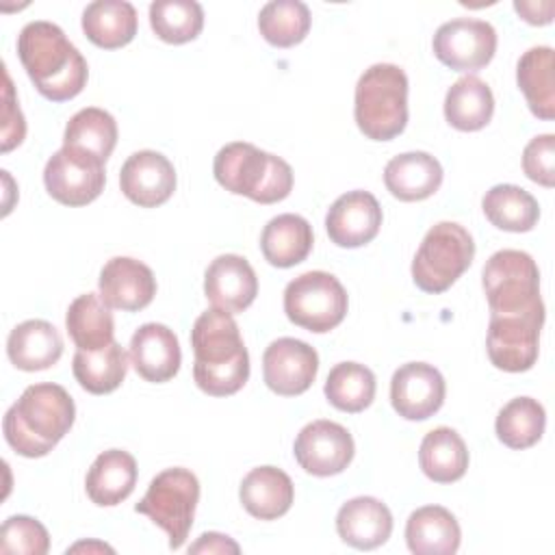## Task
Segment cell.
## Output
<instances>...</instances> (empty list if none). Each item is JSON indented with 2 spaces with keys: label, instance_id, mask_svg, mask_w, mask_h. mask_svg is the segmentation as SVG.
Wrapping results in <instances>:
<instances>
[{
  "label": "cell",
  "instance_id": "obj_23",
  "mask_svg": "<svg viewBox=\"0 0 555 555\" xmlns=\"http://www.w3.org/2000/svg\"><path fill=\"white\" fill-rule=\"evenodd\" d=\"M238 496L247 514L258 520H275L284 516L295 499L291 477L275 466L251 468L238 488Z\"/></svg>",
  "mask_w": 555,
  "mask_h": 555
},
{
  "label": "cell",
  "instance_id": "obj_13",
  "mask_svg": "<svg viewBox=\"0 0 555 555\" xmlns=\"http://www.w3.org/2000/svg\"><path fill=\"white\" fill-rule=\"evenodd\" d=\"M353 451L351 434L343 425L325 418L308 423L293 444L297 464L314 477L343 473L353 460Z\"/></svg>",
  "mask_w": 555,
  "mask_h": 555
},
{
  "label": "cell",
  "instance_id": "obj_26",
  "mask_svg": "<svg viewBox=\"0 0 555 555\" xmlns=\"http://www.w3.org/2000/svg\"><path fill=\"white\" fill-rule=\"evenodd\" d=\"M460 540L455 516L440 505L418 507L405 522V542L416 555H451L460 548Z\"/></svg>",
  "mask_w": 555,
  "mask_h": 555
},
{
  "label": "cell",
  "instance_id": "obj_2",
  "mask_svg": "<svg viewBox=\"0 0 555 555\" xmlns=\"http://www.w3.org/2000/svg\"><path fill=\"white\" fill-rule=\"evenodd\" d=\"M17 56L37 87L52 102L76 98L89 78L85 56L52 22H28L17 35Z\"/></svg>",
  "mask_w": 555,
  "mask_h": 555
},
{
  "label": "cell",
  "instance_id": "obj_5",
  "mask_svg": "<svg viewBox=\"0 0 555 555\" xmlns=\"http://www.w3.org/2000/svg\"><path fill=\"white\" fill-rule=\"evenodd\" d=\"M353 117L373 141H390L408 124V76L399 65L375 63L358 78Z\"/></svg>",
  "mask_w": 555,
  "mask_h": 555
},
{
  "label": "cell",
  "instance_id": "obj_38",
  "mask_svg": "<svg viewBox=\"0 0 555 555\" xmlns=\"http://www.w3.org/2000/svg\"><path fill=\"white\" fill-rule=\"evenodd\" d=\"M310 22V9L301 0H273L258 13V30L275 48H291L304 41Z\"/></svg>",
  "mask_w": 555,
  "mask_h": 555
},
{
  "label": "cell",
  "instance_id": "obj_4",
  "mask_svg": "<svg viewBox=\"0 0 555 555\" xmlns=\"http://www.w3.org/2000/svg\"><path fill=\"white\" fill-rule=\"evenodd\" d=\"M212 173L225 191L258 204L282 202L293 189V169L284 158L243 141L228 143L217 152Z\"/></svg>",
  "mask_w": 555,
  "mask_h": 555
},
{
  "label": "cell",
  "instance_id": "obj_9",
  "mask_svg": "<svg viewBox=\"0 0 555 555\" xmlns=\"http://www.w3.org/2000/svg\"><path fill=\"white\" fill-rule=\"evenodd\" d=\"M347 291L327 271H308L284 288V312L295 325L323 334L343 323L347 314Z\"/></svg>",
  "mask_w": 555,
  "mask_h": 555
},
{
  "label": "cell",
  "instance_id": "obj_12",
  "mask_svg": "<svg viewBox=\"0 0 555 555\" xmlns=\"http://www.w3.org/2000/svg\"><path fill=\"white\" fill-rule=\"evenodd\" d=\"M431 48L442 65L455 72H477L496 52V30L486 20L455 17L438 26Z\"/></svg>",
  "mask_w": 555,
  "mask_h": 555
},
{
  "label": "cell",
  "instance_id": "obj_22",
  "mask_svg": "<svg viewBox=\"0 0 555 555\" xmlns=\"http://www.w3.org/2000/svg\"><path fill=\"white\" fill-rule=\"evenodd\" d=\"M384 184L401 202H421L440 189L442 167L427 152L397 154L384 167Z\"/></svg>",
  "mask_w": 555,
  "mask_h": 555
},
{
  "label": "cell",
  "instance_id": "obj_14",
  "mask_svg": "<svg viewBox=\"0 0 555 555\" xmlns=\"http://www.w3.org/2000/svg\"><path fill=\"white\" fill-rule=\"evenodd\" d=\"M319 371V356L314 347L299 338H278L262 356L264 384L282 397H297L306 392Z\"/></svg>",
  "mask_w": 555,
  "mask_h": 555
},
{
  "label": "cell",
  "instance_id": "obj_11",
  "mask_svg": "<svg viewBox=\"0 0 555 555\" xmlns=\"http://www.w3.org/2000/svg\"><path fill=\"white\" fill-rule=\"evenodd\" d=\"M43 184L50 197L59 204L87 206L104 191V163L82 150L63 145L48 158Z\"/></svg>",
  "mask_w": 555,
  "mask_h": 555
},
{
  "label": "cell",
  "instance_id": "obj_34",
  "mask_svg": "<svg viewBox=\"0 0 555 555\" xmlns=\"http://www.w3.org/2000/svg\"><path fill=\"white\" fill-rule=\"evenodd\" d=\"M488 221L505 232H529L540 219L535 197L516 184H496L481 199Z\"/></svg>",
  "mask_w": 555,
  "mask_h": 555
},
{
  "label": "cell",
  "instance_id": "obj_32",
  "mask_svg": "<svg viewBox=\"0 0 555 555\" xmlns=\"http://www.w3.org/2000/svg\"><path fill=\"white\" fill-rule=\"evenodd\" d=\"M516 82L525 93L529 111L540 119L555 117L553 50L548 46L529 48L516 65Z\"/></svg>",
  "mask_w": 555,
  "mask_h": 555
},
{
  "label": "cell",
  "instance_id": "obj_3",
  "mask_svg": "<svg viewBox=\"0 0 555 555\" xmlns=\"http://www.w3.org/2000/svg\"><path fill=\"white\" fill-rule=\"evenodd\" d=\"M76 418L72 395L52 382L28 386L7 410L2 431L9 447L24 457H43L69 431Z\"/></svg>",
  "mask_w": 555,
  "mask_h": 555
},
{
  "label": "cell",
  "instance_id": "obj_18",
  "mask_svg": "<svg viewBox=\"0 0 555 555\" xmlns=\"http://www.w3.org/2000/svg\"><path fill=\"white\" fill-rule=\"evenodd\" d=\"M382 225V206L369 191L340 195L325 215V230L338 247H362L371 243Z\"/></svg>",
  "mask_w": 555,
  "mask_h": 555
},
{
  "label": "cell",
  "instance_id": "obj_10",
  "mask_svg": "<svg viewBox=\"0 0 555 555\" xmlns=\"http://www.w3.org/2000/svg\"><path fill=\"white\" fill-rule=\"evenodd\" d=\"M544 308L520 314H490L486 349L490 362L507 373L529 371L538 360Z\"/></svg>",
  "mask_w": 555,
  "mask_h": 555
},
{
  "label": "cell",
  "instance_id": "obj_29",
  "mask_svg": "<svg viewBox=\"0 0 555 555\" xmlns=\"http://www.w3.org/2000/svg\"><path fill=\"white\" fill-rule=\"evenodd\" d=\"M65 327L74 345L85 351H100L115 340L113 312L100 293L78 295L67 308Z\"/></svg>",
  "mask_w": 555,
  "mask_h": 555
},
{
  "label": "cell",
  "instance_id": "obj_19",
  "mask_svg": "<svg viewBox=\"0 0 555 555\" xmlns=\"http://www.w3.org/2000/svg\"><path fill=\"white\" fill-rule=\"evenodd\" d=\"M204 293L212 308L230 314L247 310L258 295V278L247 258L238 254L217 256L204 273Z\"/></svg>",
  "mask_w": 555,
  "mask_h": 555
},
{
  "label": "cell",
  "instance_id": "obj_42",
  "mask_svg": "<svg viewBox=\"0 0 555 555\" xmlns=\"http://www.w3.org/2000/svg\"><path fill=\"white\" fill-rule=\"evenodd\" d=\"M26 134V121L17 106L11 76L4 67V106H2V152H11L15 145L24 141Z\"/></svg>",
  "mask_w": 555,
  "mask_h": 555
},
{
  "label": "cell",
  "instance_id": "obj_36",
  "mask_svg": "<svg viewBox=\"0 0 555 555\" xmlns=\"http://www.w3.org/2000/svg\"><path fill=\"white\" fill-rule=\"evenodd\" d=\"M546 425L544 408L538 399L516 397L501 408L496 414V438L509 449H529L533 447Z\"/></svg>",
  "mask_w": 555,
  "mask_h": 555
},
{
  "label": "cell",
  "instance_id": "obj_41",
  "mask_svg": "<svg viewBox=\"0 0 555 555\" xmlns=\"http://www.w3.org/2000/svg\"><path fill=\"white\" fill-rule=\"evenodd\" d=\"M555 137L551 132L533 137L522 150V171L529 180L551 189L555 184Z\"/></svg>",
  "mask_w": 555,
  "mask_h": 555
},
{
  "label": "cell",
  "instance_id": "obj_21",
  "mask_svg": "<svg viewBox=\"0 0 555 555\" xmlns=\"http://www.w3.org/2000/svg\"><path fill=\"white\" fill-rule=\"evenodd\" d=\"M340 540L353 548L371 551L382 546L392 533V514L375 496H356L340 505L336 514Z\"/></svg>",
  "mask_w": 555,
  "mask_h": 555
},
{
  "label": "cell",
  "instance_id": "obj_6",
  "mask_svg": "<svg viewBox=\"0 0 555 555\" xmlns=\"http://www.w3.org/2000/svg\"><path fill=\"white\" fill-rule=\"evenodd\" d=\"M475 243L466 228L440 221L427 230L412 260L414 284L431 295L444 293L473 262Z\"/></svg>",
  "mask_w": 555,
  "mask_h": 555
},
{
  "label": "cell",
  "instance_id": "obj_43",
  "mask_svg": "<svg viewBox=\"0 0 555 555\" xmlns=\"http://www.w3.org/2000/svg\"><path fill=\"white\" fill-rule=\"evenodd\" d=\"M238 544L223 533L217 531H208L202 533L199 540L195 544L189 546V553H238Z\"/></svg>",
  "mask_w": 555,
  "mask_h": 555
},
{
  "label": "cell",
  "instance_id": "obj_45",
  "mask_svg": "<svg viewBox=\"0 0 555 555\" xmlns=\"http://www.w3.org/2000/svg\"><path fill=\"white\" fill-rule=\"evenodd\" d=\"M82 548H87V551H108V553H113V548L111 546H106V544H102V542H78V544H74L72 548H67V553L72 551H82Z\"/></svg>",
  "mask_w": 555,
  "mask_h": 555
},
{
  "label": "cell",
  "instance_id": "obj_7",
  "mask_svg": "<svg viewBox=\"0 0 555 555\" xmlns=\"http://www.w3.org/2000/svg\"><path fill=\"white\" fill-rule=\"evenodd\" d=\"M199 501L197 477L182 466L165 468L158 473L143 499L134 505L139 514H145L169 535V548H180L193 527L195 507Z\"/></svg>",
  "mask_w": 555,
  "mask_h": 555
},
{
  "label": "cell",
  "instance_id": "obj_33",
  "mask_svg": "<svg viewBox=\"0 0 555 555\" xmlns=\"http://www.w3.org/2000/svg\"><path fill=\"white\" fill-rule=\"evenodd\" d=\"M72 371L80 388L91 395H108L121 386L128 371V356L119 343H111L100 351L78 349L72 360Z\"/></svg>",
  "mask_w": 555,
  "mask_h": 555
},
{
  "label": "cell",
  "instance_id": "obj_16",
  "mask_svg": "<svg viewBox=\"0 0 555 555\" xmlns=\"http://www.w3.org/2000/svg\"><path fill=\"white\" fill-rule=\"evenodd\" d=\"M121 193L141 208L165 204L176 191V169L167 156L141 150L126 158L119 171Z\"/></svg>",
  "mask_w": 555,
  "mask_h": 555
},
{
  "label": "cell",
  "instance_id": "obj_28",
  "mask_svg": "<svg viewBox=\"0 0 555 555\" xmlns=\"http://www.w3.org/2000/svg\"><path fill=\"white\" fill-rule=\"evenodd\" d=\"M82 33L98 48H121L137 35V11L126 0H95L82 11Z\"/></svg>",
  "mask_w": 555,
  "mask_h": 555
},
{
  "label": "cell",
  "instance_id": "obj_15",
  "mask_svg": "<svg viewBox=\"0 0 555 555\" xmlns=\"http://www.w3.org/2000/svg\"><path fill=\"white\" fill-rule=\"evenodd\" d=\"M444 377L427 362H408L392 373L390 403L408 421H425L444 403Z\"/></svg>",
  "mask_w": 555,
  "mask_h": 555
},
{
  "label": "cell",
  "instance_id": "obj_37",
  "mask_svg": "<svg viewBox=\"0 0 555 555\" xmlns=\"http://www.w3.org/2000/svg\"><path fill=\"white\" fill-rule=\"evenodd\" d=\"M325 397L340 412H362L375 399V375L358 362L336 364L325 379Z\"/></svg>",
  "mask_w": 555,
  "mask_h": 555
},
{
  "label": "cell",
  "instance_id": "obj_30",
  "mask_svg": "<svg viewBox=\"0 0 555 555\" xmlns=\"http://www.w3.org/2000/svg\"><path fill=\"white\" fill-rule=\"evenodd\" d=\"M494 113V95L490 87L475 74L457 78L444 95V117L462 132L481 130Z\"/></svg>",
  "mask_w": 555,
  "mask_h": 555
},
{
  "label": "cell",
  "instance_id": "obj_8",
  "mask_svg": "<svg viewBox=\"0 0 555 555\" xmlns=\"http://www.w3.org/2000/svg\"><path fill=\"white\" fill-rule=\"evenodd\" d=\"M490 314H520L544 308L535 260L520 249L492 254L481 273Z\"/></svg>",
  "mask_w": 555,
  "mask_h": 555
},
{
  "label": "cell",
  "instance_id": "obj_17",
  "mask_svg": "<svg viewBox=\"0 0 555 555\" xmlns=\"http://www.w3.org/2000/svg\"><path fill=\"white\" fill-rule=\"evenodd\" d=\"M98 288L108 308L137 312L152 304L156 295V278L141 260L115 256L102 267Z\"/></svg>",
  "mask_w": 555,
  "mask_h": 555
},
{
  "label": "cell",
  "instance_id": "obj_40",
  "mask_svg": "<svg viewBox=\"0 0 555 555\" xmlns=\"http://www.w3.org/2000/svg\"><path fill=\"white\" fill-rule=\"evenodd\" d=\"M50 548L48 529L30 516L17 514L2 522L0 529V551L22 553V555H46Z\"/></svg>",
  "mask_w": 555,
  "mask_h": 555
},
{
  "label": "cell",
  "instance_id": "obj_31",
  "mask_svg": "<svg viewBox=\"0 0 555 555\" xmlns=\"http://www.w3.org/2000/svg\"><path fill=\"white\" fill-rule=\"evenodd\" d=\"M421 470L436 483H453L468 468V449L451 427H436L425 434L418 449Z\"/></svg>",
  "mask_w": 555,
  "mask_h": 555
},
{
  "label": "cell",
  "instance_id": "obj_24",
  "mask_svg": "<svg viewBox=\"0 0 555 555\" xmlns=\"http://www.w3.org/2000/svg\"><path fill=\"white\" fill-rule=\"evenodd\" d=\"M63 338L59 330L43 319H28L15 325L7 338V356L20 371H43L59 362Z\"/></svg>",
  "mask_w": 555,
  "mask_h": 555
},
{
  "label": "cell",
  "instance_id": "obj_25",
  "mask_svg": "<svg viewBox=\"0 0 555 555\" xmlns=\"http://www.w3.org/2000/svg\"><path fill=\"white\" fill-rule=\"evenodd\" d=\"M137 475V460L128 451L108 449L93 460L87 473V496L100 507H113L132 494Z\"/></svg>",
  "mask_w": 555,
  "mask_h": 555
},
{
  "label": "cell",
  "instance_id": "obj_35",
  "mask_svg": "<svg viewBox=\"0 0 555 555\" xmlns=\"http://www.w3.org/2000/svg\"><path fill=\"white\" fill-rule=\"evenodd\" d=\"M117 143V121L115 117L98 106L80 108L76 115L69 117L65 132H63V145L82 150L102 163L113 154Z\"/></svg>",
  "mask_w": 555,
  "mask_h": 555
},
{
  "label": "cell",
  "instance_id": "obj_27",
  "mask_svg": "<svg viewBox=\"0 0 555 555\" xmlns=\"http://www.w3.org/2000/svg\"><path fill=\"white\" fill-rule=\"evenodd\" d=\"M312 225L301 215L293 212L273 217L260 234V249L264 260L280 269L304 262L312 249Z\"/></svg>",
  "mask_w": 555,
  "mask_h": 555
},
{
  "label": "cell",
  "instance_id": "obj_1",
  "mask_svg": "<svg viewBox=\"0 0 555 555\" xmlns=\"http://www.w3.org/2000/svg\"><path fill=\"white\" fill-rule=\"evenodd\" d=\"M191 347L195 353L193 377L206 395H234L249 379V353L230 312L219 308L202 312L191 330Z\"/></svg>",
  "mask_w": 555,
  "mask_h": 555
},
{
  "label": "cell",
  "instance_id": "obj_39",
  "mask_svg": "<svg viewBox=\"0 0 555 555\" xmlns=\"http://www.w3.org/2000/svg\"><path fill=\"white\" fill-rule=\"evenodd\" d=\"M150 26L165 43H186L202 33L204 9L195 0H156L150 4Z\"/></svg>",
  "mask_w": 555,
  "mask_h": 555
},
{
  "label": "cell",
  "instance_id": "obj_20",
  "mask_svg": "<svg viewBox=\"0 0 555 555\" xmlns=\"http://www.w3.org/2000/svg\"><path fill=\"white\" fill-rule=\"evenodd\" d=\"M128 358L145 382L163 384L178 373L182 351L173 330L163 323H145L132 334Z\"/></svg>",
  "mask_w": 555,
  "mask_h": 555
},
{
  "label": "cell",
  "instance_id": "obj_44",
  "mask_svg": "<svg viewBox=\"0 0 555 555\" xmlns=\"http://www.w3.org/2000/svg\"><path fill=\"white\" fill-rule=\"evenodd\" d=\"M514 9L518 11V15L525 22H529L533 26H544V24H551V20H553V2L551 0H546V2L516 0Z\"/></svg>",
  "mask_w": 555,
  "mask_h": 555
}]
</instances>
